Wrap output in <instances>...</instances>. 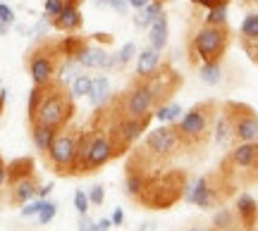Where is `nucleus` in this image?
Returning a JSON list of instances; mask_svg holds the SVG:
<instances>
[{
	"mask_svg": "<svg viewBox=\"0 0 258 231\" xmlns=\"http://www.w3.org/2000/svg\"><path fill=\"white\" fill-rule=\"evenodd\" d=\"M199 76L206 86H218L222 81V62H203L199 65Z\"/></svg>",
	"mask_w": 258,
	"mask_h": 231,
	"instance_id": "nucleus-25",
	"label": "nucleus"
},
{
	"mask_svg": "<svg viewBox=\"0 0 258 231\" xmlns=\"http://www.w3.org/2000/svg\"><path fill=\"white\" fill-rule=\"evenodd\" d=\"M84 27V15H82V0H67L62 12L53 19V29L64 31V34H77Z\"/></svg>",
	"mask_w": 258,
	"mask_h": 231,
	"instance_id": "nucleus-16",
	"label": "nucleus"
},
{
	"mask_svg": "<svg viewBox=\"0 0 258 231\" xmlns=\"http://www.w3.org/2000/svg\"><path fill=\"white\" fill-rule=\"evenodd\" d=\"M227 15H230V5L211 8L206 10V15H203V24H208V27H227Z\"/></svg>",
	"mask_w": 258,
	"mask_h": 231,
	"instance_id": "nucleus-26",
	"label": "nucleus"
},
{
	"mask_svg": "<svg viewBox=\"0 0 258 231\" xmlns=\"http://www.w3.org/2000/svg\"><path fill=\"white\" fill-rule=\"evenodd\" d=\"M50 191H53V184H46V186H41V188H38V195H36V198H43V200H46V195L50 193Z\"/></svg>",
	"mask_w": 258,
	"mask_h": 231,
	"instance_id": "nucleus-44",
	"label": "nucleus"
},
{
	"mask_svg": "<svg viewBox=\"0 0 258 231\" xmlns=\"http://www.w3.org/2000/svg\"><path fill=\"white\" fill-rule=\"evenodd\" d=\"M89 200H91V205H103V200H105V188H103L101 184H96L91 188V193H89Z\"/></svg>",
	"mask_w": 258,
	"mask_h": 231,
	"instance_id": "nucleus-36",
	"label": "nucleus"
},
{
	"mask_svg": "<svg viewBox=\"0 0 258 231\" xmlns=\"http://www.w3.org/2000/svg\"><path fill=\"white\" fill-rule=\"evenodd\" d=\"M160 65H163V60H160V50L146 46L137 55V76L139 79H146V76L153 74Z\"/></svg>",
	"mask_w": 258,
	"mask_h": 231,
	"instance_id": "nucleus-18",
	"label": "nucleus"
},
{
	"mask_svg": "<svg viewBox=\"0 0 258 231\" xmlns=\"http://www.w3.org/2000/svg\"><path fill=\"white\" fill-rule=\"evenodd\" d=\"M91 83H93L91 74H77L74 76V81L70 83V95H72L74 100H77V98H84V95H89Z\"/></svg>",
	"mask_w": 258,
	"mask_h": 231,
	"instance_id": "nucleus-27",
	"label": "nucleus"
},
{
	"mask_svg": "<svg viewBox=\"0 0 258 231\" xmlns=\"http://www.w3.org/2000/svg\"><path fill=\"white\" fill-rule=\"evenodd\" d=\"M189 231H211V229H206V226H203V224H194L191 229Z\"/></svg>",
	"mask_w": 258,
	"mask_h": 231,
	"instance_id": "nucleus-49",
	"label": "nucleus"
},
{
	"mask_svg": "<svg viewBox=\"0 0 258 231\" xmlns=\"http://www.w3.org/2000/svg\"><path fill=\"white\" fill-rule=\"evenodd\" d=\"M62 48L60 41L53 38H38L34 46L27 50L24 57V67H27V74L31 76L34 86H46V83L55 81L57 67L62 62Z\"/></svg>",
	"mask_w": 258,
	"mask_h": 231,
	"instance_id": "nucleus-9",
	"label": "nucleus"
},
{
	"mask_svg": "<svg viewBox=\"0 0 258 231\" xmlns=\"http://www.w3.org/2000/svg\"><path fill=\"white\" fill-rule=\"evenodd\" d=\"M55 214H57V203L55 200H46V205H43V207H41V212H38V222L50 224Z\"/></svg>",
	"mask_w": 258,
	"mask_h": 231,
	"instance_id": "nucleus-31",
	"label": "nucleus"
},
{
	"mask_svg": "<svg viewBox=\"0 0 258 231\" xmlns=\"http://www.w3.org/2000/svg\"><path fill=\"white\" fill-rule=\"evenodd\" d=\"M153 229H156V222H144L139 231H153Z\"/></svg>",
	"mask_w": 258,
	"mask_h": 231,
	"instance_id": "nucleus-46",
	"label": "nucleus"
},
{
	"mask_svg": "<svg viewBox=\"0 0 258 231\" xmlns=\"http://www.w3.org/2000/svg\"><path fill=\"white\" fill-rule=\"evenodd\" d=\"M112 102H115L117 112L124 114V117H137V120H141V117H153V112H156L153 91H151V86H148L146 79H139V76H134V81L124 88V93L115 95Z\"/></svg>",
	"mask_w": 258,
	"mask_h": 231,
	"instance_id": "nucleus-11",
	"label": "nucleus"
},
{
	"mask_svg": "<svg viewBox=\"0 0 258 231\" xmlns=\"http://www.w3.org/2000/svg\"><path fill=\"white\" fill-rule=\"evenodd\" d=\"M237 193H239V188L220 169H213L208 174L189 179L184 200L189 205L201 207V210H218L222 205H227V200H232Z\"/></svg>",
	"mask_w": 258,
	"mask_h": 231,
	"instance_id": "nucleus-5",
	"label": "nucleus"
},
{
	"mask_svg": "<svg viewBox=\"0 0 258 231\" xmlns=\"http://www.w3.org/2000/svg\"><path fill=\"white\" fill-rule=\"evenodd\" d=\"M234 212H237L241 231L258 229V200L249 191H239L234 195Z\"/></svg>",
	"mask_w": 258,
	"mask_h": 231,
	"instance_id": "nucleus-15",
	"label": "nucleus"
},
{
	"mask_svg": "<svg viewBox=\"0 0 258 231\" xmlns=\"http://www.w3.org/2000/svg\"><path fill=\"white\" fill-rule=\"evenodd\" d=\"M79 134L82 131L77 129H64L57 131V136L53 139L50 148L43 157H46L48 167L50 172L60 179H70L72 176V169H74V160H77V148H79Z\"/></svg>",
	"mask_w": 258,
	"mask_h": 231,
	"instance_id": "nucleus-10",
	"label": "nucleus"
},
{
	"mask_svg": "<svg viewBox=\"0 0 258 231\" xmlns=\"http://www.w3.org/2000/svg\"><path fill=\"white\" fill-rule=\"evenodd\" d=\"M191 5L196 8H203V10H211V8H218V5H230L232 0H189Z\"/></svg>",
	"mask_w": 258,
	"mask_h": 231,
	"instance_id": "nucleus-37",
	"label": "nucleus"
},
{
	"mask_svg": "<svg viewBox=\"0 0 258 231\" xmlns=\"http://www.w3.org/2000/svg\"><path fill=\"white\" fill-rule=\"evenodd\" d=\"M246 3H258V0H246Z\"/></svg>",
	"mask_w": 258,
	"mask_h": 231,
	"instance_id": "nucleus-51",
	"label": "nucleus"
},
{
	"mask_svg": "<svg viewBox=\"0 0 258 231\" xmlns=\"http://www.w3.org/2000/svg\"><path fill=\"white\" fill-rule=\"evenodd\" d=\"M167 38H170V22H167V15L163 12V15L148 27V46L163 53V48L167 46Z\"/></svg>",
	"mask_w": 258,
	"mask_h": 231,
	"instance_id": "nucleus-19",
	"label": "nucleus"
},
{
	"mask_svg": "<svg viewBox=\"0 0 258 231\" xmlns=\"http://www.w3.org/2000/svg\"><path fill=\"white\" fill-rule=\"evenodd\" d=\"M110 226H112V222L108 219V217H103V219L96 222V231H110Z\"/></svg>",
	"mask_w": 258,
	"mask_h": 231,
	"instance_id": "nucleus-42",
	"label": "nucleus"
},
{
	"mask_svg": "<svg viewBox=\"0 0 258 231\" xmlns=\"http://www.w3.org/2000/svg\"><path fill=\"white\" fill-rule=\"evenodd\" d=\"M5 181H8V162L0 155V191L5 188Z\"/></svg>",
	"mask_w": 258,
	"mask_h": 231,
	"instance_id": "nucleus-40",
	"label": "nucleus"
},
{
	"mask_svg": "<svg viewBox=\"0 0 258 231\" xmlns=\"http://www.w3.org/2000/svg\"><path fill=\"white\" fill-rule=\"evenodd\" d=\"M220 105L222 102L218 100H201L191 105L182 114V120L177 122V131H179V139L184 143L186 153H199L211 143Z\"/></svg>",
	"mask_w": 258,
	"mask_h": 231,
	"instance_id": "nucleus-4",
	"label": "nucleus"
},
{
	"mask_svg": "<svg viewBox=\"0 0 258 231\" xmlns=\"http://www.w3.org/2000/svg\"><path fill=\"white\" fill-rule=\"evenodd\" d=\"M218 169L239 191L258 186V141H253V143H234L220 160Z\"/></svg>",
	"mask_w": 258,
	"mask_h": 231,
	"instance_id": "nucleus-6",
	"label": "nucleus"
},
{
	"mask_svg": "<svg viewBox=\"0 0 258 231\" xmlns=\"http://www.w3.org/2000/svg\"><path fill=\"white\" fill-rule=\"evenodd\" d=\"M213 143H215L218 148H230V146H234L230 117L222 112V105H220V112H218V120H215V129H213Z\"/></svg>",
	"mask_w": 258,
	"mask_h": 231,
	"instance_id": "nucleus-21",
	"label": "nucleus"
},
{
	"mask_svg": "<svg viewBox=\"0 0 258 231\" xmlns=\"http://www.w3.org/2000/svg\"><path fill=\"white\" fill-rule=\"evenodd\" d=\"M89 102H91L93 110H98L103 105H108L112 98V88H110V79L108 76H93V83H91V91H89Z\"/></svg>",
	"mask_w": 258,
	"mask_h": 231,
	"instance_id": "nucleus-17",
	"label": "nucleus"
},
{
	"mask_svg": "<svg viewBox=\"0 0 258 231\" xmlns=\"http://www.w3.org/2000/svg\"><path fill=\"white\" fill-rule=\"evenodd\" d=\"M5 88H0V114H3V110H5V98H8V95H5Z\"/></svg>",
	"mask_w": 258,
	"mask_h": 231,
	"instance_id": "nucleus-45",
	"label": "nucleus"
},
{
	"mask_svg": "<svg viewBox=\"0 0 258 231\" xmlns=\"http://www.w3.org/2000/svg\"><path fill=\"white\" fill-rule=\"evenodd\" d=\"M211 226L213 229H241L234 207H227V205H222V207H218V210L213 212Z\"/></svg>",
	"mask_w": 258,
	"mask_h": 231,
	"instance_id": "nucleus-23",
	"label": "nucleus"
},
{
	"mask_svg": "<svg viewBox=\"0 0 258 231\" xmlns=\"http://www.w3.org/2000/svg\"><path fill=\"white\" fill-rule=\"evenodd\" d=\"M43 205H46L43 198H34V200H29L27 205H22V217H34V214L38 217V212H41V207H43Z\"/></svg>",
	"mask_w": 258,
	"mask_h": 231,
	"instance_id": "nucleus-33",
	"label": "nucleus"
},
{
	"mask_svg": "<svg viewBox=\"0 0 258 231\" xmlns=\"http://www.w3.org/2000/svg\"><path fill=\"white\" fill-rule=\"evenodd\" d=\"M50 29H53V22H50V19L43 15V17H38V22L34 24V27H31V36L36 38V41H38V38H46Z\"/></svg>",
	"mask_w": 258,
	"mask_h": 231,
	"instance_id": "nucleus-29",
	"label": "nucleus"
},
{
	"mask_svg": "<svg viewBox=\"0 0 258 231\" xmlns=\"http://www.w3.org/2000/svg\"><path fill=\"white\" fill-rule=\"evenodd\" d=\"M230 41V27H208L201 22V27L189 36V62L196 67L203 62H222Z\"/></svg>",
	"mask_w": 258,
	"mask_h": 231,
	"instance_id": "nucleus-8",
	"label": "nucleus"
},
{
	"mask_svg": "<svg viewBox=\"0 0 258 231\" xmlns=\"http://www.w3.org/2000/svg\"><path fill=\"white\" fill-rule=\"evenodd\" d=\"M186 186H189V172L179 167H170L156 174L141 176V188L134 195V203L141 210H151V212L172 210L179 200H184Z\"/></svg>",
	"mask_w": 258,
	"mask_h": 231,
	"instance_id": "nucleus-3",
	"label": "nucleus"
},
{
	"mask_svg": "<svg viewBox=\"0 0 258 231\" xmlns=\"http://www.w3.org/2000/svg\"><path fill=\"white\" fill-rule=\"evenodd\" d=\"M137 43L134 41H129V43H124V46L117 50V62H120V67H127L134 57H137Z\"/></svg>",
	"mask_w": 258,
	"mask_h": 231,
	"instance_id": "nucleus-28",
	"label": "nucleus"
},
{
	"mask_svg": "<svg viewBox=\"0 0 258 231\" xmlns=\"http://www.w3.org/2000/svg\"><path fill=\"white\" fill-rule=\"evenodd\" d=\"M129 3V8H134V10H141V8H146L151 0H127Z\"/></svg>",
	"mask_w": 258,
	"mask_h": 231,
	"instance_id": "nucleus-43",
	"label": "nucleus"
},
{
	"mask_svg": "<svg viewBox=\"0 0 258 231\" xmlns=\"http://www.w3.org/2000/svg\"><path fill=\"white\" fill-rule=\"evenodd\" d=\"M29 136H31L34 148H36L41 155H46L48 148H50V143H53V139L57 136V129L43 127V124H29Z\"/></svg>",
	"mask_w": 258,
	"mask_h": 231,
	"instance_id": "nucleus-20",
	"label": "nucleus"
},
{
	"mask_svg": "<svg viewBox=\"0 0 258 231\" xmlns=\"http://www.w3.org/2000/svg\"><path fill=\"white\" fill-rule=\"evenodd\" d=\"M10 29H12L10 24H0V36H5V34L10 31Z\"/></svg>",
	"mask_w": 258,
	"mask_h": 231,
	"instance_id": "nucleus-48",
	"label": "nucleus"
},
{
	"mask_svg": "<svg viewBox=\"0 0 258 231\" xmlns=\"http://www.w3.org/2000/svg\"><path fill=\"white\" fill-rule=\"evenodd\" d=\"M163 12H165V3L151 0L146 8L137 10V15H134V27L137 29H148L158 17H160V15H163Z\"/></svg>",
	"mask_w": 258,
	"mask_h": 231,
	"instance_id": "nucleus-22",
	"label": "nucleus"
},
{
	"mask_svg": "<svg viewBox=\"0 0 258 231\" xmlns=\"http://www.w3.org/2000/svg\"><path fill=\"white\" fill-rule=\"evenodd\" d=\"M96 8H108V0H91Z\"/></svg>",
	"mask_w": 258,
	"mask_h": 231,
	"instance_id": "nucleus-47",
	"label": "nucleus"
},
{
	"mask_svg": "<svg viewBox=\"0 0 258 231\" xmlns=\"http://www.w3.org/2000/svg\"><path fill=\"white\" fill-rule=\"evenodd\" d=\"M146 81L153 91V98H156V110L172 100V95L182 88V74H177V69L172 65H160L153 74L146 76Z\"/></svg>",
	"mask_w": 258,
	"mask_h": 231,
	"instance_id": "nucleus-14",
	"label": "nucleus"
},
{
	"mask_svg": "<svg viewBox=\"0 0 258 231\" xmlns=\"http://www.w3.org/2000/svg\"><path fill=\"white\" fill-rule=\"evenodd\" d=\"M182 155H186V148L179 139L177 124H160L132 146V150L127 153L124 172H134L141 176L156 174L170 169L177 157Z\"/></svg>",
	"mask_w": 258,
	"mask_h": 231,
	"instance_id": "nucleus-1",
	"label": "nucleus"
},
{
	"mask_svg": "<svg viewBox=\"0 0 258 231\" xmlns=\"http://www.w3.org/2000/svg\"><path fill=\"white\" fill-rule=\"evenodd\" d=\"M29 124H43L53 129H64L74 117V98L70 88L60 81H50L46 86H34L27 102Z\"/></svg>",
	"mask_w": 258,
	"mask_h": 231,
	"instance_id": "nucleus-2",
	"label": "nucleus"
},
{
	"mask_svg": "<svg viewBox=\"0 0 258 231\" xmlns=\"http://www.w3.org/2000/svg\"><path fill=\"white\" fill-rule=\"evenodd\" d=\"M222 112L230 117L234 143H253L258 141V114L256 110L239 100H225Z\"/></svg>",
	"mask_w": 258,
	"mask_h": 231,
	"instance_id": "nucleus-12",
	"label": "nucleus"
},
{
	"mask_svg": "<svg viewBox=\"0 0 258 231\" xmlns=\"http://www.w3.org/2000/svg\"><path fill=\"white\" fill-rule=\"evenodd\" d=\"M89 129H91V155H89V165H86V176L101 172L108 162H112V160L120 157L115 143H112V139H110V134L103 129L98 122L93 120Z\"/></svg>",
	"mask_w": 258,
	"mask_h": 231,
	"instance_id": "nucleus-13",
	"label": "nucleus"
},
{
	"mask_svg": "<svg viewBox=\"0 0 258 231\" xmlns=\"http://www.w3.org/2000/svg\"><path fill=\"white\" fill-rule=\"evenodd\" d=\"M0 24L15 27V10L10 8L8 3H0Z\"/></svg>",
	"mask_w": 258,
	"mask_h": 231,
	"instance_id": "nucleus-35",
	"label": "nucleus"
},
{
	"mask_svg": "<svg viewBox=\"0 0 258 231\" xmlns=\"http://www.w3.org/2000/svg\"><path fill=\"white\" fill-rule=\"evenodd\" d=\"M41 186L43 184L38 179L34 157L22 155V157H15L12 162H8V181H5V188H8V203L12 207H22L29 200H34L38 195Z\"/></svg>",
	"mask_w": 258,
	"mask_h": 231,
	"instance_id": "nucleus-7",
	"label": "nucleus"
},
{
	"mask_svg": "<svg viewBox=\"0 0 258 231\" xmlns=\"http://www.w3.org/2000/svg\"><path fill=\"white\" fill-rule=\"evenodd\" d=\"M110 222H112V226H122L124 224V212H122L120 207L112 212V217H110Z\"/></svg>",
	"mask_w": 258,
	"mask_h": 231,
	"instance_id": "nucleus-41",
	"label": "nucleus"
},
{
	"mask_svg": "<svg viewBox=\"0 0 258 231\" xmlns=\"http://www.w3.org/2000/svg\"><path fill=\"white\" fill-rule=\"evenodd\" d=\"M256 231H258V229H256Z\"/></svg>",
	"mask_w": 258,
	"mask_h": 231,
	"instance_id": "nucleus-52",
	"label": "nucleus"
},
{
	"mask_svg": "<svg viewBox=\"0 0 258 231\" xmlns=\"http://www.w3.org/2000/svg\"><path fill=\"white\" fill-rule=\"evenodd\" d=\"M182 114H184V110H182V105L179 102H165V105H160L156 112H153V117H156L160 124H177V122L182 120Z\"/></svg>",
	"mask_w": 258,
	"mask_h": 231,
	"instance_id": "nucleus-24",
	"label": "nucleus"
},
{
	"mask_svg": "<svg viewBox=\"0 0 258 231\" xmlns=\"http://www.w3.org/2000/svg\"><path fill=\"white\" fill-rule=\"evenodd\" d=\"M108 8L115 10V12H120V15H124L129 8V3L127 0H108Z\"/></svg>",
	"mask_w": 258,
	"mask_h": 231,
	"instance_id": "nucleus-39",
	"label": "nucleus"
},
{
	"mask_svg": "<svg viewBox=\"0 0 258 231\" xmlns=\"http://www.w3.org/2000/svg\"><path fill=\"white\" fill-rule=\"evenodd\" d=\"M74 207H77V212H79V214H86V212H89V207H91L89 193H84V191H77V193H74Z\"/></svg>",
	"mask_w": 258,
	"mask_h": 231,
	"instance_id": "nucleus-34",
	"label": "nucleus"
},
{
	"mask_svg": "<svg viewBox=\"0 0 258 231\" xmlns=\"http://www.w3.org/2000/svg\"><path fill=\"white\" fill-rule=\"evenodd\" d=\"M64 3H67V0H43V15H46V17L53 22V19H55L57 15L62 12Z\"/></svg>",
	"mask_w": 258,
	"mask_h": 231,
	"instance_id": "nucleus-30",
	"label": "nucleus"
},
{
	"mask_svg": "<svg viewBox=\"0 0 258 231\" xmlns=\"http://www.w3.org/2000/svg\"><path fill=\"white\" fill-rule=\"evenodd\" d=\"M239 43H241V48H244L246 57H249L253 65H258V36L256 38H244Z\"/></svg>",
	"mask_w": 258,
	"mask_h": 231,
	"instance_id": "nucleus-32",
	"label": "nucleus"
},
{
	"mask_svg": "<svg viewBox=\"0 0 258 231\" xmlns=\"http://www.w3.org/2000/svg\"><path fill=\"white\" fill-rule=\"evenodd\" d=\"M79 231H96V222L89 214H79Z\"/></svg>",
	"mask_w": 258,
	"mask_h": 231,
	"instance_id": "nucleus-38",
	"label": "nucleus"
},
{
	"mask_svg": "<svg viewBox=\"0 0 258 231\" xmlns=\"http://www.w3.org/2000/svg\"><path fill=\"white\" fill-rule=\"evenodd\" d=\"M211 231H241V229H213L211 226Z\"/></svg>",
	"mask_w": 258,
	"mask_h": 231,
	"instance_id": "nucleus-50",
	"label": "nucleus"
}]
</instances>
